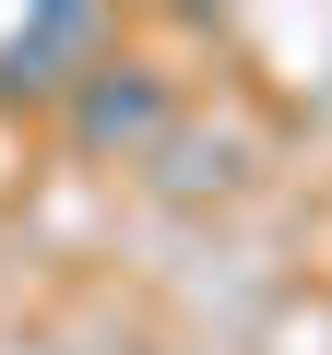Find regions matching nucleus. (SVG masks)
<instances>
[{
  "label": "nucleus",
  "mask_w": 332,
  "mask_h": 355,
  "mask_svg": "<svg viewBox=\"0 0 332 355\" xmlns=\"http://www.w3.org/2000/svg\"><path fill=\"white\" fill-rule=\"evenodd\" d=\"M83 36H95V24H83V12H36V24H24V36H13V83H60V60H72V48H83Z\"/></svg>",
  "instance_id": "f257e3e1"
}]
</instances>
